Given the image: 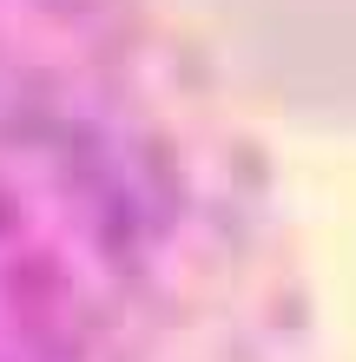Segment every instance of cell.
Returning a JSON list of instances; mask_svg holds the SVG:
<instances>
[{
	"instance_id": "cell-1",
	"label": "cell",
	"mask_w": 356,
	"mask_h": 362,
	"mask_svg": "<svg viewBox=\"0 0 356 362\" xmlns=\"http://www.w3.org/2000/svg\"><path fill=\"white\" fill-rule=\"evenodd\" d=\"M0 362H323L251 105L165 0H0Z\"/></svg>"
},
{
	"instance_id": "cell-2",
	"label": "cell",
	"mask_w": 356,
	"mask_h": 362,
	"mask_svg": "<svg viewBox=\"0 0 356 362\" xmlns=\"http://www.w3.org/2000/svg\"><path fill=\"white\" fill-rule=\"evenodd\" d=\"M244 105L356 132V0H165Z\"/></svg>"
}]
</instances>
